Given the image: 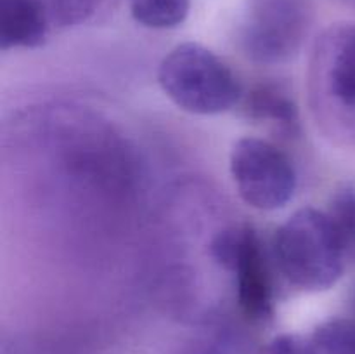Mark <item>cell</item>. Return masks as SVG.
<instances>
[{
    "instance_id": "6da1fadb",
    "label": "cell",
    "mask_w": 355,
    "mask_h": 354,
    "mask_svg": "<svg viewBox=\"0 0 355 354\" xmlns=\"http://www.w3.org/2000/svg\"><path fill=\"white\" fill-rule=\"evenodd\" d=\"M307 99L324 137L340 146H355V23L331 24L314 42Z\"/></svg>"
},
{
    "instance_id": "7a4b0ae2",
    "label": "cell",
    "mask_w": 355,
    "mask_h": 354,
    "mask_svg": "<svg viewBox=\"0 0 355 354\" xmlns=\"http://www.w3.org/2000/svg\"><path fill=\"white\" fill-rule=\"evenodd\" d=\"M272 257L279 273L304 292H326L345 269L347 255L328 212L304 207L277 228Z\"/></svg>"
},
{
    "instance_id": "3957f363",
    "label": "cell",
    "mask_w": 355,
    "mask_h": 354,
    "mask_svg": "<svg viewBox=\"0 0 355 354\" xmlns=\"http://www.w3.org/2000/svg\"><path fill=\"white\" fill-rule=\"evenodd\" d=\"M158 82L165 96L193 115H220L241 99V83L231 68L210 49L184 42L163 58Z\"/></svg>"
},
{
    "instance_id": "277c9868",
    "label": "cell",
    "mask_w": 355,
    "mask_h": 354,
    "mask_svg": "<svg viewBox=\"0 0 355 354\" xmlns=\"http://www.w3.org/2000/svg\"><path fill=\"white\" fill-rule=\"evenodd\" d=\"M312 0H248L238 28L243 54L259 65L293 59L312 30Z\"/></svg>"
},
{
    "instance_id": "5b68a950",
    "label": "cell",
    "mask_w": 355,
    "mask_h": 354,
    "mask_svg": "<svg viewBox=\"0 0 355 354\" xmlns=\"http://www.w3.org/2000/svg\"><path fill=\"white\" fill-rule=\"evenodd\" d=\"M210 253L218 266L234 276L236 297L243 314L255 323L272 318L276 290L259 233L248 224L225 228L211 239Z\"/></svg>"
},
{
    "instance_id": "8992f818",
    "label": "cell",
    "mask_w": 355,
    "mask_h": 354,
    "mask_svg": "<svg viewBox=\"0 0 355 354\" xmlns=\"http://www.w3.org/2000/svg\"><path fill=\"white\" fill-rule=\"evenodd\" d=\"M231 176L246 205L262 212L286 207L298 184L293 162L266 139L243 137L232 146Z\"/></svg>"
},
{
    "instance_id": "52a82bcc",
    "label": "cell",
    "mask_w": 355,
    "mask_h": 354,
    "mask_svg": "<svg viewBox=\"0 0 355 354\" xmlns=\"http://www.w3.org/2000/svg\"><path fill=\"white\" fill-rule=\"evenodd\" d=\"M47 19L33 0H0V49H37L49 37Z\"/></svg>"
},
{
    "instance_id": "ba28073f",
    "label": "cell",
    "mask_w": 355,
    "mask_h": 354,
    "mask_svg": "<svg viewBox=\"0 0 355 354\" xmlns=\"http://www.w3.org/2000/svg\"><path fill=\"white\" fill-rule=\"evenodd\" d=\"M250 120L270 125L284 135L300 132V113L293 96L279 83H260L246 99Z\"/></svg>"
},
{
    "instance_id": "9c48e42d",
    "label": "cell",
    "mask_w": 355,
    "mask_h": 354,
    "mask_svg": "<svg viewBox=\"0 0 355 354\" xmlns=\"http://www.w3.org/2000/svg\"><path fill=\"white\" fill-rule=\"evenodd\" d=\"M191 0H130V14L151 30H173L187 19Z\"/></svg>"
},
{
    "instance_id": "30bf717a",
    "label": "cell",
    "mask_w": 355,
    "mask_h": 354,
    "mask_svg": "<svg viewBox=\"0 0 355 354\" xmlns=\"http://www.w3.org/2000/svg\"><path fill=\"white\" fill-rule=\"evenodd\" d=\"M328 215L347 259L355 260V184H345L333 194Z\"/></svg>"
},
{
    "instance_id": "8fae6325",
    "label": "cell",
    "mask_w": 355,
    "mask_h": 354,
    "mask_svg": "<svg viewBox=\"0 0 355 354\" xmlns=\"http://www.w3.org/2000/svg\"><path fill=\"white\" fill-rule=\"evenodd\" d=\"M52 28H69L85 23L103 0H33Z\"/></svg>"
},
{
    "instance_id": "7c38bea8",
    "label": "cell",
    "mask_w": 355,
    "mask_h": 354,
    "mask_svg": "<svg viewBox=\"0 0 355 354\" xmlns=\"http://www.w3.org/2000/svg\"><path fill=\"white\" fill-rule=\"evenodd\" d=\"M319 354H355V319L335 318L322 323L312 335Z\"/></svg>"
},
{
    "instance_id": "4fadbf2b",
    "label": "cell",
    "mask_w": 355,
    "mask_h": 354,
    "mask_svg": "<svg viewBox=\"0 0 355 354\" xmlns=\"http://www.w3.org/2000/svg\"><path fill=\"white\" fill-rule=\"evenodd\" d=\"M177 354H243V349L238 337L222 328L194 337Z\"/></svg>"
},
{
    "instance_id": "5bb4252c",
    "label": "cell",
    "mask_w": 355,
    "mask_h": 354,
    "mask_svg": "<svg viewBox=\"0 0 355 354\" xmlns=\"http://www.w3.org/2000/svg\"><path fill=\"white\" fill-rule=\"evenodd\" d=\"M257 354H319L312 340H305L300 335H284L274 337L266 344Z\"/></svg>"
},
{
    "instance_id": "9a60e30c",
    "label": "cell",
    "mask_w": 355,
    "mask_h": 354,
    "mask_svg": "<svg viewBox=\"0 0 355 354\" xmlns=\"http://www.w3.org/2000/svg\"><path fill=\"white\" fill-rule=\"evenodd\" d=\"M354 307H355V294H354Z\"/></svg>"
}]
</instances>
